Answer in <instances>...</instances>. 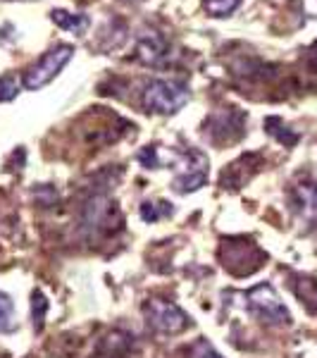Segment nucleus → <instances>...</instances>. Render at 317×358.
Listing matches in <instances>:
<instances>
[{"instance_id":"f3484780","label":"nucleus","mask_w":317,"mask_h":358,"mask_svg":"<svg viewBox=\"0 0 317 358\" xmlns=\"http://www.w3.org/2000/svg\"><path fill=\"white\" fill-rule=\"evenodd\" d=\"M303 206H305V210H308V215L313 217V220H317V184L303 189Z\"/></svg>"},{"instance_id":"a211bd4d","label":"nucleus","mask_w":317,"mask_h":358,"mask_svg":"<svg viewBox=\"0 0 317 358\" xmlns=\"http://www.w3.org/2000/svg\"><path fill=\"white\" fill-rule=\"evenodd\" d=\"M138 158H141V163L146 165V167H155L158 165V155H155V148H146V151H143L141 155H138Z\"/></svg>"},{"instance_id":"0eeeda50","label":"nucleus","mask_w":317,"mask_h":358,"mask_svg":"<svg viewBox=\"0 0 317 358\" xmlns=\"http://www.w3.org/2000/svg\"><path fill=\"white\" fill-rule=\"evenodd\" d=\"M138 57L148 65H160L167 57V41L158 34H148L138 41Z\"/></svg>"},{"instance_id":"9b49d317","label":"nucleus","mask_w":317,"mask_h":358,"mask_svg":"<svg viewBox=\"0 0 317 358\" xmlns=\"http://www.w3.org/2000/svg\"><path fill=\"white\" fill-rule=\"evenodd\" d=\"M265 127H267L270 134H272L277 141L284 143V146H293V143L298 141V134H293L289 127H284V122H281L279 117H270L267 122H265Z\"/></svg>"},{"instance_id":"f8f14e48","label":"nucleus","mask_w":317,"mask_h":358,"mask_svg":"<svg viewBox=\"0 0 317 358\" xmlns=\"http://www.w3.org/2000/svg\"><path fill=\"white\" fill-rule=\"evenodd\" d=\"M241 5V0H205L203 8L210 17H227Z\"/></svg>"},{"instance_id":"f257e3e1","label":"nucleus","mask_w":317,"mask_h":358,"mask_svg":"<svg viewBox=\"0 0 317 358\" xmlns=\"http://www.w3.org/2000/svg\"><path fill=\"white\" fill-rule=\"evenodd\" d=\"M220 258L222 265L236 277H249L256 270L263 268L265 263V253L258 248V244H253L246 236H232L227 239L220 248Z\"/></svg>"},{"instance_id":"39448f33","label":"nucleus","mask_w":317,"mask_h":358,"mask_svg":"<svg viewBox=\"0 0 317 358\" xmlns=\"http://www.w3.org/2000/svg\"><path fill=\"white\" fill-rule=\"evenodd\" d=\"M146 317L148 325L163 334H179L189 327V317L179 306L160 301V299H153V301L146 303Z\"/></svg>"},{"instance_id":"f03ea898","label":"nucleus","mask_w":317,"mask_h":358,"mask_svg":"<svg viewBox=\"0 0 317 358\" xmlns=\"http://www.w3.org/2000/svg\"><path fill=\"white\" fill-rule=\"evenodd\" d=\"M189 101V86L170 79H155L143 91V108L155 115H172Z\"/></svg>"},{"instance_id":"4468645a","label":"nucleus","mask_w":317,"mask_h":358,"mask_svg":"<svg viewBox=\"0 0 317 358\" xmlns=\"http://www.w3.org/2000/svg\"><path fill=\"white\" fill-rule=\"evenodd\" d=\"M13 301L8 294L0 292V332L13 330Z\"/></svg>"},{"instance_id":"423d86ee","label":"nucleus","mask_w":317,"mask_h":358,"mask_svg":"<svg viewBox=\"0 0 317 358\" xmlns=\"http://www.w3.org/2000/svg\"><path fill=\"white\" fill-rule=\"evenodd\" d=\"M244 113H239L236 108L220 110L207 120L205 134L210 136L212 143H232L244 134Z\"/></svg>"},{"instance_id":"2eb2a0df","label":"nucleus","mask_w":317,"mask_h":358,"mask_svg":"<svg viewBox=\"0 0 317 358\" xmlns=\"http://www.w3.org/2000/svg\"><path fill=\"white\" fill-rule=\"evenodd\" d=\"M17 91H20L17 79L13 77V74H3V77H0V103L13 101V98L17 96Z\"/></svg>"},{"instance_id":"1a4fd4ad","label":"nucleus","mask_w":317,"mask_h":358,"mask_svg":"<svg viewBox=\"0 0 317 358\" xmlns=\"http://www.w3.org/2000/svg\"><path fill=\"white\" fill-rule=\"evenodd\" d=\"M53 22L60 29L72 31V34H84L86 29H89V17L72 15V13H65V10H53Z\"/></svg>"},{"instance_id":"ddd939ff","label":"nucleus","mask_w":317,"mask_h":358,"mask_svg":"<svg viewBox=\"0 0 317 358\" xmlns=\"http://www.w3.org/2000/svg\"><path fill=\"white\" fill-rule=\"evenodd\" d=\"M31 313H34V327L36 332L43 330V322H45V313H48V301L41 292H34L31 296Z\"/></svg>"},{"instance_id":"7ed1b4c3","label":"nucleus","mask_w":317,"mask_h":358,"mask_svg":"<svg viewBox=\"0 0 317 358\" xmlns=\"http://www.w3.org/2000/svg\"><path fill=\"white\" fill-rule=\"evenodd\" d=\"M74 55V48L69 43H60L55 48H50L36 65L29 67V72L24 74V86L29 91H38L43 89L45 84H50L57 74L62 72V67L72 60Z\"/></svg>"},{"instance_id":"9d476101","label":"nucleus","mask_w":317,"mask_h":358,"mask_svg":"<svg viewBox=\"0 0 317 358\" xmlns=\"http://www.w3.org/2000/svg\"><path fill=\"white\" fill-rule=\"evenodd\" d=\"M205 182H207V172L203 170V167H198V170H189L186 175L177 177L175 189L182 194H186V192H196V189H200Z\"/></svg>"},{"instance_id":"dca6fc26","label":"nucleus","mask_w":317,"mask_h":358,"mask_svg":"<svg viewBox=\"0 0 317 358\" xmlns=\"http://www.w3.org/2000/svg\"><path fill=\"white\" fill-rule=\"evenodd\" d=\"M189 358H222L217 354L215 349H212L210 342H205V339H198L196 344H191V349H189Z\"/></svg>"},{"instance_id":"6e6552de","label":"nucleus","mask_w":317,"mask_h":358,"mask_svg":"<svg viewBox=\"0 0 317 358\" xmlns=\"http://www.w3.org/2000/svg\"><path fill=\"white\" fill-rule=\"evenodd\" d=\"M289 285L293 294L298 296V301H301L313 315H317V282L303 275H293Z\"/></svg>"},{"instance_id":"20e7f679","label":"nucleus","mask_w":317,"mask_h":358,"mask_svg":"<svg viewBox=\"0 0 317 358\" xmlns=\"http://www.w3.org/2000/svg\"><path fill=\"white\" fill-rule=\"evenodd\" d=\"M246 299H249L251 313H256L270 325H289L291 322V313L286 310V306L281 303V299L277 296V292L270 285L253 287Z\"/></svg>"}]
</instances>
